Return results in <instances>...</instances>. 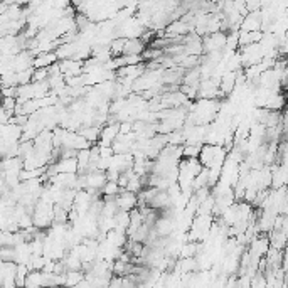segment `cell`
<instances>
[{"mask_svg":"<svg viewBox=\"0 0 288 288\" xmlns=\"http://www.w3.org/2000/svg\"><path fill=\"white\" fill-rule=\"evenodd\" d=\"M115 199H117L118 207L123 211H132V209L138 207V194L132 192V190H123Z\"/></svg>","mask_w":288,"mask_h":288,"instance_id":"cell-1","label":"cell"},{"mask_svg":"<svg viewBox=\"0 0 288 288\" xmlns=\"http://www.w3.org/2000/svg\"><path fill=\"white\" fill-rule=\"evenodd\" d=\"M54 165L56 172H64V174H78L80 172V165H78V159L76 157H62L59 159Z\"/></svg>","mask_w":288,"mask_h":288,"instance_id":"cell-2","label":"cell"},{"mask_svg":"<svg viewBox=\"0 0 288 288\" xmlns=\"http://www.w3.org/2000/svg\"><path fill=\"white\" fill-rule=\"evenodd\" d=\"M56 61H59L56 51L51 52H41L34 58V68H51Z\"/></svg>","mask_w":288,"mask_h":288,"instance_id":"cell-3","label":"cell"},{"mask_svg":"<svg viewBox=\"0 0 288 288\" xmlns=\"http://www.w3.org/2000/svg\"><path fill=\"white\" fill-rule=\"evenodd\" d=\"M86 278L84 270H69L66 271V287H78Z\"/></svg>","mask_w":288,"mask_h":288,"instance_id":"cell-4","label":"cell"},{"mask_svg":"<svg viewBox=\"0 0 288 288\" xmlns=\"http://www.w3.org/2000/svg\"><path fill=\"white\" fill-rule=\"evenodd\" d=\"M44 285V271L42 270H31L25 280V287L27 288H37Z\"/></svg>","mask_w":288,"mask_h":288,"instance_id":"cell-5","label":"cell"},{"mask_svg":"<svg viewBox=\"0 0 288 288\" xmlns=\"http://www.w3.org/2000/svg\"><path fill=\"white\" fill-rule=\"evenodd\" d=\"M120 192H123V189L118 184V181H108L102 190L103 197H117Z\"/></svg>","mask_w":288,"mask_h":288,"instance_id":"cell-6","label":"cell"},{"mask_svg":"<svg viewBox=\"0 0 288 288\" xmlns=\"http://www.w3.org/2000/svg\"><path fill=\"white\" fill-rule=\"evenodd\" d=\"M115 219H117V227L126 231L130 226V211H123V209H120L117 214H115Z\"/></svg>","mask_w":288,"mask_h":288,"instance_id":"cell-7","label":"cell"},{"mask_svg":"<svg viewBox=\"0 0 288 288\" xmlns=\"http://www.w3.org/2000/svg\"><path fill=\"white\" fill-rule=\"evenodd\" d=\"M29 273H31V268H29L27 265H19V267H17V275H16L17 287H25V280H27Z\"/></svg>","mask_w":288,"mask_h":288,"instance_id":"cell-8","label":"cell"},{"mask_svg":"<svg viewBox=\"0 0 288 288\" xmlns=\"http://www.w3.org/2000/svg\"><path fill=\"white\" fill-rule=\"evenodd\" d=\"M17 249L16 246H2L0 249V260L2 261H16Z\"/></svg>","mask_w":288,"mask_h":288,"instance_id":"cell-9","label":"cell"},{"mask_svg":"<svg viewBox=\"0 0 288 288\" xmlns=\"http://www.w3.org/2000/svg\"><path fill=\"white\" fill-rule=\"evenodd\" d=\"M201 148H203V145H192V144H185L184 145V157H199L201 153Z\"/></svg>","mask_w":288,"mask_h":288,"instance_id":"cell-10","label":"cell"},{"mask_svg":"<svg viewBox=\"0 0 288 288\" xmlns=\"http://www.w3.org/2000/svg\"><path fill=\"white\" fill-rule=\"evenodd\" d=\"M17 106V98H10V96H3V110L16 111Z\"/></svg>","mask_w":288,"mask_h":288,"instance_id":"cell-11","label":"cell"},{"mask_svg":"<svg viewBox=\"0 0 288 288\" xmlns=\"http://www.w3.org/2000/svg\"><path fill=\"white\" fill-rule=\"evenodd\" d=\"M3 89V96H10V98H17L19 96V86H5Z\"/></svg>","mask_w":288,"mask_h":288,"instance_id":"cell-12","label":"cell"},{"mask_svg":"<svg viewBox=\"0 0 288 288\" xmlns=\"http://www.w3.org/2000/svg\"><path fill=\"white\" fill-rule=\"evenodd\" d=\"M133 132V122H122L120 123V133Z\"/></svg>","mask_w":288,"mask_h":288,"instance_id":"cell-13","label":"cell"}]
</instances>
